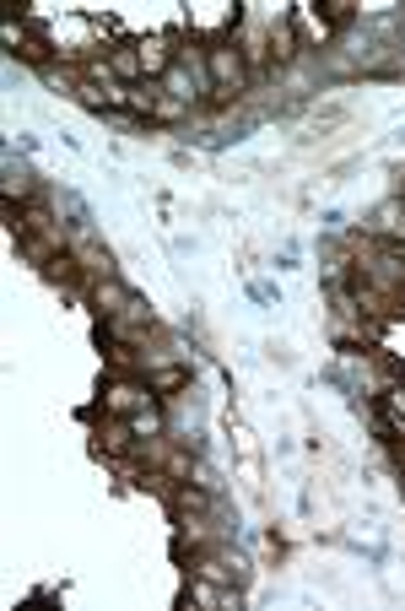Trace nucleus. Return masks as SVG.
<instances>
[{
    "instance_id": "1",
    "label": "nucleus",
    "mask_w": 405,
    "mask_h": 611,
    "mask_svg": "<svg viewBox=\"0 0 405 611\" xmlns=\"http://www.w3.org/2000/svg\"><path fill=\"white\" fill-rule=\"evenodd\" d=\"M206 71H211V82H216V103H233L238 92L249 87V55L238 49V38H211Z\"/></svg>"
},
{
    "instance_id": "2",
    "label": "nucleus",
    "mask_w": 405,
    "mask_h": 611,
    "mask_svg": "<svg viewBox=\"0 0 405 611\" xmlns=\"http://www.w3.org/2000/svg\"><path fill=\"white\" fill-rule=\"evenodd\" d=\"M152 401L157 395L146 379H108V390H103V411H114V417H135V411L152 406Z\"/></svg>"
},
{
    "instance_id": "3",
    "label": "nucleus",
    "mask_w": 405,
    "mask_h": 611,
    "mask_svg": "<svg viewBox=\"0 0 405 611\" xmlns=\"http://www.w3.org/2000/svg\"><path fill=\"white\" fill-rule=\"evenodd\" d=\"M135 55H141V76H146V82H162V76L173 71L168 38H146V44H135Z\"/></svg>"
},
{
    "instance_id": "4",
    "label": "nucleus",
    "mask_w": 405,
    "mask_h": 611,
    "mask_svg": "<svg viewBox=\"0 0 405 611\" xmlns=\"http://www.w3.org/2000/svg\"><path fill=\"white\" fill-rule=\"evenodd\" d=\"M87 292H92V303H98V314H103V320H108V314H119V309H125V303H130V292L119 287L114 276H103V282H92Z\"/></svg>"
},
{
    "instance_id": "5",
    "label": "nucleus",
    "mask_w": 405,
    "mask_h": 611,
    "mask_svg": "<svg viewBox=\"0 0 405 611\" xmlns=\"http://www.w3.org/2000/svg\"><path fill=\"white\" fill-rule=\"evenodd\" d=\"M146 384H152V395H173V390H184L189 384V363H162L146 374Z\"/></svg>"
},
{
    "instance_id": "6",
    "label": "nucleus",
    "mask_w": 405,
    "mask_h": 611,
    "mask_svg": "<svg viewBox=\"0 0 405 611\" xmlns=\"http://www.w3.org/2000/svg\"><path fill=\"white\" fill-rule=\"evenodd\" d=\"M265 55H270V65H292V55H297V28H292V17L281 22L276 33H270V44H265Z\"/></svg>"
},
{
    "instance_id": "7",
    "label": "nucleus",
    "mask_w": 405,
    "mask_h": 611,
    "mask_svg": "<svg viewBox=\"0 0 405 611\" xmlns=\"http://www.w3.org/2000/svg\"><path fill=\"white\" fill-rule=\"evenodd\" d=\"M71 255H76V265H81V271L92 276V282H103V276H114V260H108L98 244H76Z\"/></svg>"
},
{
    "instance_id": "8",
    "label": "nucleus",
    "mask_w": 405,
    "mask_h": 611,
    "mask_svg": "<svg viewBox=\"0 0 405 611\" xmlns=\"http://www.w3.org/2000/svg\"><path fill=\"white\" fill-rule=\"evenodd\" d=\"M17 55H22V60H33V65H49V55H54V49H49V38L38 33V28H27V44L17 49Z\"/></svg>"
},
{
    "instance_id": "9",
    "label": "nucleus",
    "mask_w": 405,
    "mask_h": 611,
    "mask_svg": "<svg viewBox=\"0 0 405 611\" xmlns=\"http://www.w3.org/2000/svg\"><path fill=\"white\" fill-rule=\"evenodd\" d=\"M324 22H330V28H346V22H351V0H324Z\"/></svg>"
},
{
    "instance_id": "10",
    "label": "nucleus",
    "mask_w": 405,
    "mask_h": 611,
    "mask_svg": "<svg viewBox=\"0 0 405 611\" xmlns=\"http://www.w3.org/2000/svg\"><path fill=\"white\" fill-rule=\"evenodd\" d=\"M162 82H168V98H179V103H189V98H195V92H189V76H184V71H168V76H162Z\"/></svg>"
},
{
    "instance_id": "11",
    "label": "nucleus",
    "mask_w": 405,
    "mask_h": 611,
    "mask_svg": "<svg viewBox=\"0 0 405 611\" xmlns=\"http://www.w3.org/2000/svg\"><path fill=\"white\" fill-rule=\"evenodd\" d=\"M6 201H27V195H33V184H27V174H6Z\"/></svg>"
}]
</instances>
